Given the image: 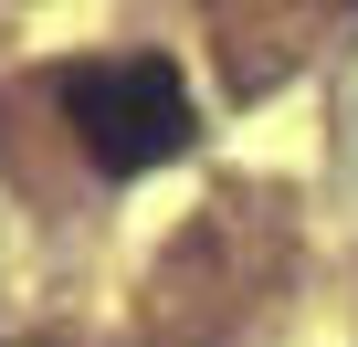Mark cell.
<instances>
[{
    "label": "cell",
    "mask_w": 358,
    "mask_h": 347,
    "mask_svg": "<svg viewBox=\"0 0 358 347\" xmlns=\"http://www.w3.org/2000/svg\"><path fill=\"white\" fill-rule=\"evenodd\" d=\"M53 95H64V116H74V137H85V158L106 168V179H148V168H169L179 147L201 137V105H190V84H179L169 53L74 64Z\"/></svg>",
    "instance_id": "obj_1"
}]
</instances>
